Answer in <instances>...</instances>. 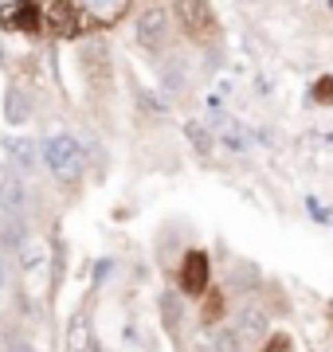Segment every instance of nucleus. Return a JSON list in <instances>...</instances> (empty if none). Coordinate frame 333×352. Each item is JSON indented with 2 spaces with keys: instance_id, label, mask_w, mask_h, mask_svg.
<instances>
[{
  "instance_id": "1",
  "label": "nucleus",
  "mask_w": 333,
  "mask_h": 352,
  "mask_svg": "<svg viewBox=\"0 0 333 352\" xmlns=\"http://www.w3.org/2000/svg\"><path fill=\"white\" fill-rule=\"evenodd\" d=\"M39 153H43V164L52 168V176H59V180H75V176L83 173V145H78L71 133L47 138L39 145Z\"/></svg>"
},
{
  "instance_id": "2",
  "label": "nucleus",
  "mask_w": 333,
  "mask_h": 352,
  "mask_svg": "<svg viewBox=\"0 0 333 352\" xmlns=\"http://www.w3.org/2000/svg\"><path fill=\"white\" fill-rule=\"evenodd\" d=\"M133 32H138V43L145 51H165L169 43V32H173V16H169V8H145V12L138 16V24H133Z\"/></svg>"
},
{
  "instance_id": "3",
  "label": "nucleus",
  "mask_w": 333,
  "mask_h": 352,
  "mask_svg": "<svg viewBox=\"0 0 333 352\" xmlns=\"http://www.w3.org/2000/svg\"><path fill=\"white\" fill-rule=\"evenodd\" d=\"M173 12H177V20L184 24V32L193 39H200V43H204V39L212 36V28H216V16L208 8V0H177Z\"/></svg>"
},
{
  "instance_id": "4",
  "label": "nucleus",
  "mask_w": 333,
  "mask_h": 352,
  "mask_svg": "<svg viewBox=\"0 0 333 352\" xmlns=\"http://www.w3.org/2000/svg\"><path fill=\"white\" fill-rule=\"evenodd\" d=\"M180 289L189 294V298H200L208 294V282H212V263H208L204 251H189L180 258Z\"/></svg>"
},
{
  "instance_id": "5",
  "label": "nucleus",
  "mask_w": 333,
  "mask_h": 352,
  "mask_svg": "<svg viewBox=\"0 0 333 352\" xmlns=\"http://www.w3.org/2000/svg\"><path fill=\"white\" fill-rule=\"evenodd\" d=\"M43 28L55 32L59 39H75L83 20H78V4L75 0H52L47 8H43Z\"/></svg>"
},
{
  "instance_id": "6",
  "label": "nucleus",
  "mask_w": 333,
  "mask_h": 352,
  "mask_svg": "<svg viewBox=\"0 0 333 352\" xmlns=\"http://www.w3.org/2000/svg\"><path fill=\"white\" fill-rule=\"evenodd\" d=\"M0 24L8 28V32H39L43 28V8H39L36 0H16V4H8L0 12Z\"/></svg>"
},
{
  "instance_id": "7",
  "label": "nucleus",
  "mask_w": 333,
  "mask_h": 352,
  "mask_svg": "<svg viewBox=\"0 0 333 352\" xmlns=\"http://www.w3.org/2000/svg\"><path fill=\"white\" fill-rule=\"evenodd\" d=\"M4 153H8V164H12L16 176H32L39 157H43V153H36V141H28V138H12L4 145Z\"/></svg>"
},
{
  "instance_id": "8",
  "label": "nucleus",
  "mask_w": 333,
  "mask_h": 352,
  "mask_svg": "<svg viewBox=\"0 0 333 352\" xmlns=\"http://www.w3.org/2000/svg\"><path fill=\"white\" fill-rule=\"evenodd\" d=\"M235 333H244V337H267L270 333V317L263 305L255 302H244L235 309Z\"/></svg>"
},
{
  "instance_id": "9",
  "label": "nucleus",
  "mask_w": 333,
  "mask_h": 352,
  "mask_svg": "<svg viewBox=\"0 0 333 352\" xmlns=\"http://www.w3.org/2000/svg\"><path fill=\"white\" fill-rule=\"evenodd\" d=\"M83 67L94 82H110V51H106L103 39H90L87 51H83Z\"/></svg>"
},
{
  "instance_id": "10",
  "label": "nucleus",
  "mask_w": 333,
  "mask_h": 352,
  "mask_svg": "<svg viewBox=\"0 0 333 352\" xmlns=\"http://www.w3.org/2000/svg\"><path fill=\"white\" fill-rule=\"evenodd\" d=\"M0 247L4 251H28V227H24V219L20 215H8L4 223H0Z\"/></svg>"
},
{
  "instance_id": "11",
  "label": "nucleus",
  "mask_w": 333,
  "mask_h": 352,
  "mask_svg": "<svg viewBox=\"0 0 333 352\" xmlns=\"http://www.w3.org/2000/svg\"><path fill=\"white\" fill-rule=\"evenodd\" d=\"M67 352H94V337H90V321L87 317H71V329H67Z\"/></svg>"
},
{
  "instance_id": "12",
  "label": "nucleus",
  "mask_w": 333,
  "mask_h": 352,
  "mask_svg": "<svg viewBox=\"0 0 333 352\" xmlns=\"http://www.w3.org/2000/svg\"><path fill=\"white\" fill-rule=\"evenodd\" d=\"M212 352H239V333L235 329H216L212 333Z\"/></svg>"
},
{
  "instance_id": "13",
  "label": "nucleus",
  "mask_w": 333,
  "mask_h": 352,
  "mask_svg": "<svg viewBox=\"0 0 333 352\" xmlns=\"http://www.w3.org/2000/svg\"><path fill=\"white\" fill-rule=\"evenodd\" d=\"M24 118H28V94L8 90V122H24Z\"/></svg>"
},
{
  "instance_id": "14",
  "label": "nucleus",
  "mask_w": 333,
  "mask_h": 352,
  "mask_svg": "<svg viewBox=\"0 0 333 352\" xmlns=\"http://www.w3.org/2000/svg\"><path fill=\"white\" fill-rule=\"evenodd\" d=\"M219 314H224V294H216V289H212V294H208V309H204V321H216Z\"/></svg>"
},
{
  "instance_id": "15",
  "label": "nucleus",
  "mask_w": 333,
  "mask_h": 352,
  "mask_svg": "<svg viewBox=\"0 0 333 352\" xmlns=\"http://www.w3.org/2000/svg\"><path fill=\"white\" fill-rule=\"evenodd\" d=\"M83 4H87L90 12L106 16V12H114V8H118V4H122V0H83Z\"/></svg>"
},
{
  "instance_id": "16",
  "label": "nucleus",
  "mask_w": 333,
  "mask_h": 352,
  "mask_svg": "<svg viewBox=\"0 0 333 352\" xmlns=\"http://www.w3.org/2000/svg\"><path fill=\"white\" fill-rule=\"evenodd\" d=\"M228 149H231V153H244V149H247V138L231 129V133H228Z\"/></svg>"
},
{
  "instance_id": "17",
  "label": "nucleus",
  "mask_w": 333,
  "mask_h": 352,
  "mask_svg": "<svg viewBox=\"0 0 333 352\" xmlns=\"http://www.w3.org/2000/svg\"><path fill=\"white\" fill-rule=\"evenodd\" d=\"M189 133H193V141H196V149H200V153H208V149H212V145H208V133H200V129H189Z\"/></svg>"
},
{
  "instance_id": "18",
  "label": "nucleus",
  "mask_w": 333,
  "mask_h": 352,
  "mask_svg": "<svg viewBox=\"0 0 333 352\" xmlns=\"http://www.w3.org/2000/svg\"><path fill=\"white\" fill-rule=\"evenodd\" d=\"M8 352H36V349H32V340L16 337V340H12V349H8Z\"/></svg>"
},
{
  "instance_id": "19",
  "label": "nucleus",
  "mask_w": 333,
  "mask_h": 352,
  "mask_svg": "<svg viewBox=\"0 0 333 352\" xmlns=\"http://www.w3.org/2000/svg\"><path fill=\"white\" fill-rule=\"evenodd\" d=\"M8 286V263H4V251H0V289Z\"/></svg>"
}]
</instances>
